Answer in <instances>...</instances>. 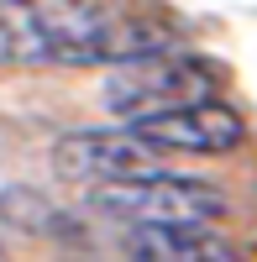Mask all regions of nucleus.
Segmentation results:
<instances>
[{
    "mask_svg": "<svg viewBox=\"0 0 257 262\" xmlns=\"http://www.w3.org/2000/svg\"><path fill=\"white\" fill-rule=\"evenodd\" d=\"M163 152L142 137L137 126H105V131H69L53 142V173L63 184H105V179H126V173H147Z\"/></svg>",
    "mask_w": 257,
    "mask_h": 262,
    "instance_id": "3",
    "label": "nucleus"
},
{
    "mask_svg": "<svg viewBox=\"0 0 257 262\" xmlns=\"http://www.w3.org/2000/svg\"><path fill=\"white\" fill-rule=\"evenodd\" d=\"M137 126L158 152H189V158H226L247 142V121L237 105H226L221 95L210 100H189L179 111H163V116H147V121H126Z\"/></svg>",
    "mask_w": 257,
    "mask_h": 262,
    "instance_id": "4",
    "label": "nucleus"
},
{
    "mask_svg": "<svg viewBox=\"0 0 257 262\" xmlns=\"http://www.w3.org/2000/svg\"><path fill=\"white\" fill-rule=\"evenodd\" d=\"M216 90H221V63L168 48V53L116 63V74L105 79V105L121 121H147V116L179 111L189 100H210Z\"/></svg>",
    "mask_w": 257,
    "mask_h": 262,
    "instance_id": "2",
    "label": "nucleus"
},
{
    "mask_svg": "<svg viewBox=\"0 0 257 262\" xmlns=\"http://www.w3.org/2000/svg\"><path fill=\"white\" fill-rule=\"evenodd\" d=\"M0 63H48V0H0Z\"/></svg>",
    "mask_w": 257,
    "mask_h": 262,
    "instance_id": "6",
    "label": "nucleus"
},
{
    "mask_svg": "<svg viewBox=\"0 0 257 262\" xmlns=\"http://www.w3.org/2000/svg\"><path fill=\"white\" fill-rule=\"evenodd\" d=\"M84 205L105 221L121 226H174V221H221L226 194L205 179H184V173H126V179H105L84 189Z\"/></svg>",
    "mask_w": 257,
    "mask_h": 262,
    "instance_id": "1",
    "label": "nucleus"
},
{
    "mask_svg": "<svg viewBox=\"0 0 257 262\" xmlns=\"http://www.w3.org/2000/svg\"><path fill=\"white\" fill-rule=\"evenodd\" d=\"M126 262H242V252L216 231V221H174V226H126Z\"/></svg>",
    "mask_w": 257,
    "mask_h": 262,
    "instance_id": "5",
    "label": "nucleus"
}]
</instances>
